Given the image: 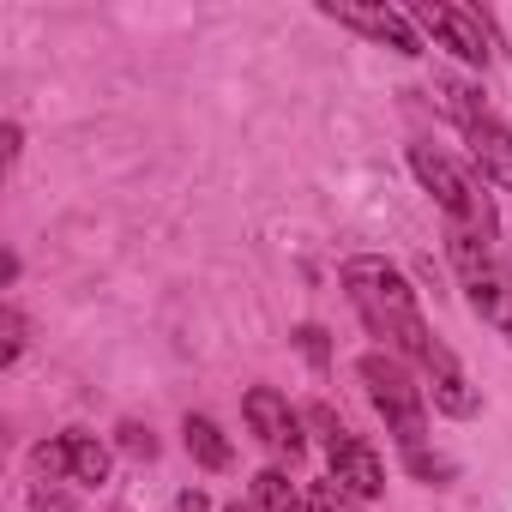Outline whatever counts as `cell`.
I'll list each match as a JSON object with an SVG mask.
<instances>
[{"mask_svg":"<svg viewBox=\"0 0 512 512\" xmlns=\"http://www.w3.org/2000/svg\"><path fill=\"white\" fill-rule=\"evenodd\" d=\"M344 290H350L362 326H368L392 356H404V362H416V368L428 374L434 404H440L446 416H470V410H476V386H470L464 362L428 332V320H422V308H416V290H410V278H404L392 260H380V253L350 260V266H344Z\"/></svg>","mask_w":512,"mask_h":512,"instance_id":"6da1fadb","label":"cell"},{"mask_svg":"<svg viewBox=\"0 0 512 512\" xmlns=\"http://www.w3.org/2000/svg\"><path fill=\"white\" fill-rule=\"evenodd\" d=\"M446 253L458 266V284L470 296V308L482 314V326H494L512 344V272L500 260V235L482 229H446Z\"/></svg>","mask_w":512,"mask_h":512,"instance_id":"7a4b0ae2","label":"cell"},{"mask_svg":"<svg viewBox=\"0 0 512 512\" xmlns=\"http://www.w3.org/2000/svg\"><path fill=\"white\" fill-rule=\"evenodd\" d=\"M356 374H362V386H368V398H374V410L386 416V434L410 452V458H422V434H428V398H422V386L410 380V368L392 356V350H368L362 362H356Z\"/></svg>","mask_w":512,"mask_h":512,"instance_id":"3957f363","label":"cell"},{"mask_svg":"<svg viewBox=\"0 0 512 512\" xmlns=\"http://www.w3.org/2000/svg\"><path fill=\"white\" fill-rule=\"evenodd\" d=\"M440 103H446V115L458 121V133L470 139V157H476L482 181H494V187L512 193V127L482 103V91H470V85H458V79H440Z\"/></svg>","mask_w":512,"mask_h":512,"instance_id":"277c9868","label":"cell"},{"mask_svg":"<svg viewBox=\"0 0 512 512\" xmlns=\"http://www.w3.org/2000/svg\"><path fill=\"white\" fill-rule=\"evenodd\" d=\"M410 169L422 175V187L434 193V205L446 211V229H482V235H500V223H494V205L440 157V151H428V145H410Z\"/></svg>","mask_w":512,"mask_h":512,"instance_id":"5b68a950","label":"cell"},{"mask_svg":"<svg viewBox=\"0 0 512 512\" xmlns=\"http://www.w3.org/2000/svg\"><path fill=\"white\" fill-rule=\"evenodd\" d=\"M308 422L326 434V464H332V482H338V488H350L356 500L386 494V464H380V452H374L362 434H350L326 404H314V410H308Z\"/></svg>","mask_w":512,"mask_h":512,"instance_id":"8992f818","label":"cell"},{"mask_svg":"<svg viewBox=\"0 0 512 512\" xmlns=\"http://www.w3.org/2000/svg\"><path fill=\"white\" fill-rule=\"evenodd\" d=\"M31 470L49 482H85V488H103L109 482V452L91 440V434H55V440H43L37 452H31Z\"/></svg>","mask_w":512,"mask_h":512,"instance_id":"52a82bcc","label":"cell"},{"mask_svg":"<svg viewBox=\"0 0 512 512\" xmlns=\"http://www.w3.org/2000/svg\"><path fill=\"white\" fill-rule=\"evenodd\" d=\"M422 31H434V43L440 49H452L458 61H470V67H482L488 61V31H482V13H470V7H458V0H422V7L410 13Z\"/></svg>","mask_w":512,"mask_h":512,"instance_id":"ba28073f","label":"cell"},{"mask_svg":"<svg viewBox=\"0 0 512 512\" xmlns=\"http://www.w3.org/2000/svg\"><path fill=\"white\" fill-rule=\"evenodd\" d=\"M332 25H344V31H362V37H374V43H386V49H398V55H422V37H416V25H410V13H398V7H320Z\"/></svg>","mask_w":512,"mask_h":512,"instance_id":"9c48e42d","label":"cell"},{"mask_svg":"<svg viewBox=\"0 0 512 512\" xmlns=\"http://www.w3.org/2000/svg\"><path fill=\"white\" fill-rule=\"evenodd\" d=\"M241 410H247V428L260 434L272 452H284V458H296V452H302V422H296V410H290V398H284V392L253 386Z\"/></svg>","mask_w":512,"mask_h":512,"instance_id":"30bf717a","label":"cell"},{"mask_svg":"<svg viewBox=\"0 0 512 512\" xmlns=\"http://www.w3.org/2000/svg\"><path fill=\"white\" fill-rule=\"evenodd\" d=\"M181 434H187L193 464H205V470H229V440H223V428H217L211 416H187Z\"/></svg>","mask_w":512,"mask_h":512,"instance_id":"8fae6325","label":"cell"},{"mask_svg":"<svg viewBox=\"0 0 512 512\" xmlns=\"http://www.w3.org/2000/svg\"><path fill=\"white\" fill-rule=\"evenodd\" d=\"M253 512H302L296 482L284 470H260V476H253Z\"/></svg>","mask_w":512,"mask_h":512,"instance_id":"7c38bea8","label":"cell"},{"mask_svg":"<svg viewBox=\"0 0 512 512\" xmlns=\"http://www.w3.org/2000/svg\"><path fill=\"white\" fill-rule=\"evenodd\" d=\"M308 506H314V512H356V494L326 476V482H314V500H308Z\"/></svg>","mask_w":512,"mask_h":512,"instance_id":"4fadbf2b","label":"cell"},{"mask_svg":"<svg viewBox=\"0 0 512 512\" xmlns=\"http://www.w3.org/2000/svg\"><path fill=\"white\" fill-rule=\"evenodd\" d=\"M0 326H7V350H0V362H19V350H25V320H19V308H7V314H0Z\"/></svg>","mask_w":512,"mask_h":512,"instance_id":"5bb4252c","label":"cell"},{"mask_svg":"<svg viewBox=\"0 0 512 512\" xmlns=\"http://www.w3.org/2000/svg\"><path fill=\"white\" fill-rule=\"evenodd\" d=\"M31 512H79V506H73V500H67L61 488H49V482H37V488H31Z\"/></svg>","mask_w":512,"mask_h":512,"instance_id":"9a60e30c","label":"cell"},{"mask_svg":"<svg viewBox=\"0 0 512 512\" xmlns=\"http://www.w3.org/2000/svg\"><path fill=\"white\" fill-rule=\"evenodd\" d=\"M121 446H127L133 458H151V452H157V440H151V428H139V422H127V428H121Z\"/></svg>","mask_w":512,"mask_h":512,"instance_id":"2e32d148","label":"cell"},{"mask_svg":"<svg viewBox=\"0 0 512 512\" xmlns=\"http://www.w3.org/2000/svg\"><path fill=\"white\" fill-rule=\"evenodd\" d=\"M175 512H211V500H205V494H199V488H187V494H181V506H175Z\"/></svg>","mask_w":512,"mask_h":512,"instance_id":"e0dca14e","label":"cell"},{"mask_svg":"<svg viewBox=\"0 0 512 512\" xmlns=\"http://www.w3.org/2000/svg\"><path fill=\"white\" fill-rule=\"evenodd\" d=\"M223 512H253V500H235V506H223Z\"/></svg>","mask_w":512,"mask_h":512,"instance_id":"ac0fdd59","label":"cell"}]
</instances>
